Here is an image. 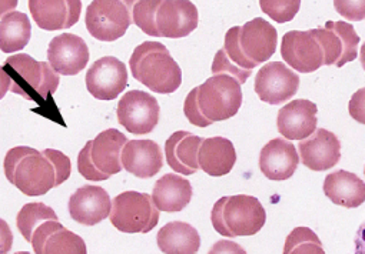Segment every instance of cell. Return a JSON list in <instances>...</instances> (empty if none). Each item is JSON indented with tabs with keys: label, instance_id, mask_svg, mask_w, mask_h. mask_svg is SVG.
Here are the masks:
<instances>
[{
	"label": "cell",
	"instance_id": "cell-26",
	"mask_svg": "<svg viewBox=\"0 0 365 254\" xmlns=\"http://www.w3.org/2000/svg\"><path fill=\"white\" fill-rule=\"evenodd\" d=\"M324 193L334 204L355 208L365 200V184L354 173L338 170L325 177Z\"/></svg>",
	"mask_w": 365,
	"mask_h": 254
},
{
	"label": "cell",
	"instance_id": "cell-41",
	"mask_svg": "<svg viewBox=\"0 0 365 254\" xmlns=\"http://www.w3.org/2000/svg\"><path fill=\"white\" fill-rule=\"evenodd\" d=\"M15 254H31L29 251H18V253H15Z\"/></svg>",
	"mask_w": 365,
	"mask_h": 254
},
{
	"label": "cell",
	"instance_id": "cell-34",
	"mask_svg": "<svg viewBox=\"0 0 365 254\" xmlns=\"http://www.w3.org/2000/svg\"><path fill=\"white\" fill-rule=\"evenodd\" d=\"M212 73H214V76H218V75H228V76L237 79L241 86H242V85L248 80V78L252 75L250 70H241V69H238L237 66H234V65L228 60V58L225 56L224 49L218 51V53H217L215 58H214Z\"/></svg>",
	"mask_w": 365,
	"mask_h": 254
},
{
	"label": "cell",
	"instance_id": "cell-15",
	"mask_svg": "<svg viewBox=\"0 0 365 254\" xmlns=\"http://www.w3.org/2000/svg\"><path fill=\"white\" fill-rule=\"evenodd\" d=\"M240 48L244 56L255 66L268 62L277 51L278 32L261 18H255L240 28Z\"/></svg>",
	"mask_w": 365,
	"mask_h": 254
},
{
	"label": "cell",
	"instance_id": "cell-39",
	"mask_svg": "<svg viewBox=\"0 0 365 254\" xmlns=\"http://www.w3.org/2000/svg\"><path fill=\"white\" fill-rule=\"evenodd\" d=\"M9 90H11V78L4 70V68L0 66V100L6 96Z\"/></svg>",
	"mask_w": 365,
	"mask_h": 254
},
{
	"label": "cell",
	"instance_id": "cell-40",
	"mask_svg": "<svg viewBox=\"0 0 365 254\" xmlns=\"http://www.w3.org/2000/svg\"><path fill=\"white\" fill-rule=\"evenodd\" d=\"M16 6H18L16 0H8V2H0V16L8 15L11 12H15Z\"/></svg>",
	"mask_w": 365,
	"mask_h": 254
},
{
	"label": "cell",
	"instance_id": "cell-32",
	"mask_svg": "<svg viewBox=\"0 0 365 254\" xmlns=\"http://www.w3.org/2000/svg\"><path fill=\"white\" fill-rule=\"evenodd\" d=\"M261 9L278 23L291 22L301 8L299 0H261Z\"/></svg>",
	"mask_w": 365,
	"mask_h": 254
},
{
	"label": "cell",
	"instance_id": "cell-19",
	"mask_svg": "<svg viewBox=\"0 0 365 254\" xmlns=\"http://www.w3.org/2000/svg\"><path fill=\"white\" fill-rule=\"evenodd\" d=\"M317 105L307 99L288 103L278 112V132L288 140H305L317 130Z\"/></svg>",
	"mask_w": 365,
	"mask_h": 254
},
{
	"label": "cell",
	"instance_id": "cell-17",
	"mask_svg": "<svg viewBox=\"0 0 365 254\" xmlns=\"http://www.w3.org/2000/svg\"><path fill=\"white\" fill-rule=\"evenodd\" d=\"M112 208L108 191L99 186L79 187L69 199L71 217L83 226H95L103 221Z\"/></svg>",
	"mask_w": 365,
	"mask_h": 254
},
{
	"label": "cell",
	"instance_id": "cell-9",
	"mask_svg": "<svg viewBox=\"0 0 365 254\" xmlns=\"http://www.w3.org/2000/svg\"><path fill=\"white\" fill-rule=\"evenodd\" d=\"M311 33L324 52V66L342 68L358 56L359 38L355 29L345 22H327L324 28L312 29Z\"/></svg>",
	"mask_w": 365,
	"mask_h": 254
},
{
	"label": "cell",
	"instance_id": "cell-23",
	"mask_svg": "<svg viewBox=\"0 0 365 254\" xmlns=\"http://www.w3.org/2000/svg\"><path fill=\"white\" fill-rule=\"evenodd\" d=\"M128 139L116 129H108L99 133L91 146V160L102 176L109 179L113 174L122 171L120 154Z\"/></svg>",
	"mask_w": 365,
	"mask_h": 254
},
{
	"label": "cell",
	"instance_id": "cell-12",
	"mask_svg": "<svg viewBox=\"0 0 365 254\" xmlns=\"http://www.w3.org/2000/svg\"><path fill=\"white\" fill-rule=\"evenodd\" d=\"M126 86V66L113 56L98 59L86 73L88 92L98 100H115Z\"/></svg>",
	"mask_w": 365,
	"mask_h": 254
},
{
	"label": "cell",
	"instance_id": "cell-1",
	"mask_svg": "<svg viewBox=\"0 0 365 254\" xmlns=\"http://www.w3.org/2000/svg\"><path fill=\"white\" fill-rule=\"evenodd\" d=\"M5 176L24 194L43 196L65 183L72 171L71 160L59 150L39 152L28 146H18L6 153Z\"/></svg>",
	"mask_w": 365,
	"mask_h": 254
},
{
	"label": "cell",
	"instance_id": "cell-6",
	"mask_svg": "<svg viewBox=\"0 0 365 254\" xmlns=\"http://www.w3.org/2000/svg\"><path fill=\"white\" fill-rule=\"evenodd\" d=\"M211 221L214 228L225 237L254 236L264 227L267 211L254 196H225L214 204Z\"/></svg>",
	"mask_w": 365,
	"mask_h": 254
},
{
	"label": "cell",
	"instance_id": "cell-21",
	"mask_svg": "<svg viewBox=\"0 0 365 254\" xmlns=\"http://www.w3.org/2000/svg\"><path fill=\"white\" fill-rule=\"evenodd\" d=\"M299 163L297 149L284 139H274L264 146L259 154V169L269 180H288Z\"/></svg>",
	"mask_w": 365,
	"mask_h": 254
},
{
	"label": "cell",
	"instance_id": "cell-30",
	"mask_svg": "<svg viewBox=\"0 0 365 254\" xmlns=\"http://www.w3.org/2000/svg\"><path fill=\"white\" fill-rule=\"evenodd\" d=\"M42 254H88V250L85 240L63 226L46 238Z\"/></svg>",
	"mask_w": 365,
	"mask_h": 254
},
{
	"label": "cell",
	"instance_id": "cell-5",
	"mask_svg": "<svg viewBox=\"0 0 365 254\" xmlns=\"http://www.w3.org/2000/svg\"><path fill=\"white\" fill-rule=\"evenodd\" d=\"M11 78V90L26 100L42 105L59 88L61 78L46 62H38L26 53H18L2 66Z\"/></svg>",
	"mask_w": 365,
	"mask_h": 254
},
{
	"label": "cell",
	"instance_id": "cell-10",
	"mask_svg": "<svg viewBox=\"0 0 365 254\" xmlns=\"http://www.w3.org/2000/svg\"><path fill=\"white\" fill-rule=\"evenodd\" d=\"M119 123L133 134L150 133L160 116L158 100L146 92L130 90L118 103L116 109Z\"/></svg>",
	"mask_w": 365,
	"mask_h": 254
},
{
	"label": "cell",
	"instance_id": "cell-22",
	"mask_svg": "<svg viewBox=\"0 0 365 254\" xmlns=\"http://www.w3.org/2000/svg\"><path fill=\"white\" fill-rule=\"evenodd\" d=\"M202 139L185 132H175L165 143V156L169 167L184 176H191L200 170L198 152Z\"/></svg>",
	"mask_w": 365,
	"mask_h": 254
},
{
	"label": "cell",
	"instance_id": "cell-14",
	"mask_svg": "<svg viewBox=\"0 0 365 254\" xmlns=\"http://www.w3.org/2000/svg\"><path fill=\"white\" fill-rule=\"evenodd\" d=\"M48 60L58 75L75 76L86 68L89 49L82 38L72 33H62L51 41Z\"/></svg>",
	"mask_w": 365,
	"mask_h": 254
},
{
	"label": "cell",
	"instance_id": "cell-16",
	"mask_svg": "<svg viewBox=\"0 0 365 254\" xmlns=\"http://www.w3.org/2000/svg\"><path fill=\"white\" fill-rule=\"evenodd\" d=\"M29 11L36 25L43 31L72 28L81 16V0H31Z\"/></svg>",
	"mask_w": 365,
	"mask_h": 254
},
{
	"label": "cell",
	"instance_id": "cell-37",
	"mask_svg": "<svg viewBox=\"0 0 365 254\" xmlns=\"http://www.w3.org/2000/svg\"><path fill=\"white\" fill-rule=\"evenodd\" d=\"M208 254H247V251L235 241L220 240L211 247Z\"/></svg>",
	"mask_w": 365,
	"mask_h": 254
},
{
	"label": "cell",
	"instance_id": "cell-25",
	"mask_svg": "<svg viewBox=\"0 0 365 254\" xmlns=\"http://www.w3.org/2000/svg\"><path fill=\"white\" fill-rule=\"evenodd\" d=\"M237 162V153L232 142L225 137L202 139L198 152V164L207 174L221 177L228 174Z\"/></svg>",
	"mask_w": 365,
	"mask_h": 254
},
{
	"label": "cell",
	"instance_id": "cell-29",
	"mask_svg": "<svg viewBox=\"0 0 365 254\" xmlns=\"http://www.w3.org/2000/svg\"><path fill=\"white\" fill-rule=\"evenodd\" d=\"M59 220L55 210L45 203L25 204L16 217V226L26 241L31 243L35 230L45 221Z\"/></svg>",
	"mask_w": 365,
	"mask_h": 254
},
{
	"label": "cell",
	"instance_id": "cell-8",
	"mask_svg": "<svg viewBox=\"0 0 365 254\" xmlns=\"http://www.w3.org/2000/svg\"><path fill=\"white\" fill-rule=\"evenodd\" d=\"M85 23L92 38L115 42L126 33L132 23L129 5L119 0H95L86 9Z\"/></svg>",
	"mask_w": 365,
	"mask_h": 254
},
{
	"label": "cell",
	"instance_id": "cell-18",
	"mask_svg": "<svg viewBox=\"0 0 365 254\" xmlns=\"http://www.w3.org/2000/svg\"><path fill=\"white\" fill-rule=\"evenodd\" d=\"M299 154L305 167L314 171H324L339 162L341 143L332 132L317 129L299 143Z\"/></svg>",
	"mask_w": 365,
	"mask_h": 254
},
{
	"label": "cell",
	"instance_id": "cell-7",
	"mask_svg": "<svg viewBox=\"0 0 365 254\" xmlns=\"http://www.w3.org/2000/svg\"><path fill=\"white\" fill-rule=\"evenodd\" d=\"M110 223L122 233H149L159 221V210L146 193L123 191L112 201Z\"/></svg>",
	"mask_w": 365,
	"mask_h": 254
},
{
	"label": "cell",
	"instance_id": "cell-20",
	"mask_svg": "<svg viewBox=\"0 0 365 254\" xmlns=\"http://www.w3.org/2000/svg\"><path fill=\"white\" fill-rule=\"evenodd\" d=\"M122 167L139 177L156 176L163 166V156L159 144L153 140H128L120 154Z\"/></svg>",
	"mask_w": 365,
	"mask_h": 254
},
{
	"label": "cell",
	"instance_id": "cell-2",
	"mask_svg": "<svg viewBox=\"0 0 365 254\" xmlns=\"http://www.w3.org/2000/svg\"><path fill=\"white\" fill-rule=\"evenodd\" d=\"M242 105V89L237 79L218 75L192 89L185 99L184 112L191 125L208 127L234 117Z\"/></svg>",
	"mask_w": 365,
	"mask_h": 254
},
{
	"label": "cell",
	"instance_id": "cell-3",
	"mask_svg": "<svg viewBox=\"0 0 365 254\" xmlns=\"http://www.w3.org/2000/svg\"><path fill=\"white\" fill-rule=\"evenodd\" d=\"M132 12L135 25L153 38L180 39L198 28V9L188 0H140Z\"/></svg>",
	"mask_w": 365,
	"mask_h": 254
},
{
	"label": "cell",
	"instance_id": "cell-36",
	"mask_svg": "<svg viewBox=\"0 0 365 254\" xmlns=\"http://www.w3.org/2000/svg\"><path fill=\"white\" fill-rule=\"evenodd\" d=\"M63 224L59 223V220H49V221H45L42 223L34 233L32 236V240H31V244L35 250L36 254H42V248H43V244L46 241V238L56 230L62 228Z\"/></svg>",
	"mask_w": 365,
	"mask_h": 254
},
{
	"label": "cell",
	"instance_id": "cell-28",
	"mask_svg": "<svg viewBox=\"0 0 365 254\" xmlns=\"http://www.w3.org/2000/svg\"><path fill=\"white\" fill-rule=\"evenodd\" d=\"M32 36L29 18L22 12H11L0 21V51L15 53L24 51Z\"/></svg>",
	"mask_w": 365,
	"mask_h": 254
},
{
	"label": "cell",
	"instance_id": "cell-27",
	"mask_svg": "<svg viewBox=\"0 0 365 254\" xmlns=\"http://www.w3.org/2000/svg\"><path fill=\"white\" fill-rule=\"evenodd\" d=\"M158 247L165 254H197L201 237L195 227L184 221L165 224L156 236Z\"/></svg>",
	"mask_w": 365,
	"mask_h": 254
},
{
	"label": "cell",
	"instance_id": "cell-13",
	"mask_svg": "<svg viewBox=\"0 0 365 254\" xmlns=\"http://www.w3.org/2000/svg\"><path fill=\"white\" fill-rule=\"evenodd\" d=\"M282 59L298 73H312L324 66V52L311 31H291L281 43Z\"/></svg>",
	"mask_w": 365,
	"mask_h": 254
},
{
	"label": "cell",
	"instance_id": "cell-35",
	"mask_svg": "<svg viewBox=\"0 0 365 254\" xmlns=\"http://www.w3.org/2000/svg\"><path fill=\"white\" fill-rule=\"evenodd\" d=\"M91 146H92V140L88 142L85 144V147L81 150V153L78 156V170L86 180H92V181L108 180L105 176H102L99 171H96V169L91 160Z\"/></svg>",
	"mask_w": 365,
	"mask_h": 254
},
{
	"label": "cell",
	"instance_id": "cell-38",
	"mask_svg": "<svg viewBox=\"0 0 365 254\" xmlns=\"http://www.w3.org/2000/svg\"><path fill=\"white\" fill-rule=\"evenodd\" d=\"M14 245V233L9 224L0 218V254H9Z\"/></svg>",
	"mask_w": 365,
	"mask_h": 254
},
{
	"label": "cell",
	"instance_id": "cell-11",
	"mask_svg": "<svg viewBox=\"0 0 365 254\" xmlns=\"http://www.w3.org/2000/svg\"><path fill=\"white\" fill-rule=\"evenodd\" d=\"M299 89V78L282 62L267 63L255 78V93L269 105L292 99Z\"/></svg>",
	"mask_w": 365,
	"mask_h": 254
},
{
	"label": "cell",
	"instance_id": "cell-24",
	"mask_svg": "<svg viewBox=\"0 0 365 254\" xmlns=\"http://www.w3.org/2000/svg\"><path fill=\"white\" fill-rule=\"evenodd\" d=\"M150 197L155 207L160 211H180L192 199V186L190 180L182 176L168 173L155 183Z\"/></svg>",
	"mask_w": 365,
	"mask_h": 254
},
{
	"label": "cell",
	"instance_id": "cell-4",
	"mask_svg": "<svg viewBox=\"0 0 365 254\" xmlns=\"http://www.w3.org/2000/svg\"><path fill=\"white\" fill-rule=\"evenodd\" d=\"M132 76L149 90L170 95L182 85V70L165 45L159 42H143L130 59Z\"/></svg>",
	"mask_w": 365,
	"mask_h": 254
},
{
	"label": "cell",
	"instance_id": "cell-33",
	"mask_svg": "<svg viewBox=\"0 0 365 254\" xmlns=\"http://www.w3.org/2000/svg\"><path fill=\"white\" fill-rule=\"evenodd\" d=\"M238 36H240V26L231 28L227 35H225V46H224V52L225 56L228 58V60L237 66L241 70H250L252 72L254 68H257L254 63H251L242 53L241 48H240V42H238Z\"/></svg>",
	"mask_w": 365,
	"mask_h": 254
},
{
	"label": "cell",
	"instance_id": "cell-31",
	"mask_svg": "<svg viewBox=\"0 0 365 254\" xmlns=\"http://www.w3.org/2000/svg\"><path fill=\"white\" fill-rule=\"evenodd\" d=\"M282 254H325L319 237L309 227H295L287 237Z\"/></svg>",
	"mask_w": 365,
	"mask_h": 254
}]
</instances>
